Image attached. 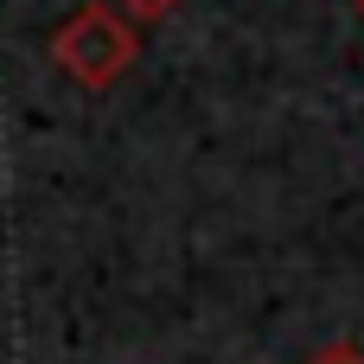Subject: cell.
I'll list each match as a JSON object with an SVG mask.
<instances>
[{
    "label": "cell",
    "mask_w": 364,
    "mask_h": 364,
    "mask_svg": "<svg viewBox=\"0 0 364 364\" xmlns=\"http://www.w3.org/2000/svg\"><path fill=\"white\" fill-rule=\"evenodd\" d=\"M320 364H364L352 346H333V352H320Z\"/></svg>",
    "instance_id": "obj_3"
},
{
    "label": "cell",
    "mask_w": 364,
    "mask_h": 364,
    "mask_svg": "<svg viewBox=\"0 0 364 364\" xmlns=\"http://www.w3.org/2000/svg\"><path fill=\"white\" fill-rule=\"evenodd\" d=\"M51 58H58V70L77 77L83 90H109V83L141 58V32H134V19H128L122 6L90 0V6H77V13L58 26Z\"/></svg>",
    "instance_id": "obj_1"
},
{
    "label": "cell",
    "mask_w": 364,
    "mask_h": 364,
    "mask_svg": "<svg viewBox=\"0 0 364 364\" xmlns=\"http://www.w3.org/2000/svg\"><path fill=\"white\" fill-rule=\"evenodd\" d=\"M109 6H122L128 19H166V13H173L179 0H109Z\"/></svg>",
    "instance_id": "obj_2"
},
{
    "label": "cell",
    "mask_w": 364,
    "mask_h": 364,
    "mask_svg": "<svg viewBox=\"0 0 364 364\" xmlns=\"http://www.w3.org/2000/svg\"><path fill=\"white\" fill-rule=\"evenodd\" d=\"M358 6H364V0H358Z\"/></svg>",
    "instance_id": "obj_4"
}]
</instances>
